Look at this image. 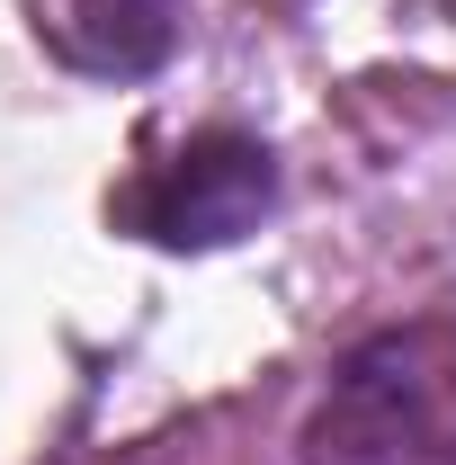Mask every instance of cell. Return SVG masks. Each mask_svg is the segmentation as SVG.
Returning <instances> with one entry per match:
<instances>
[{
    "label": "cell",
    "mask_w": 456,
    "mask_h": 465,
    "mask_svg": "<svg viewBox=\"0 0 456 465\" xmlns=\"http://www.w3.org/2000/svg\"><path fill=\"white\" fill-rule=\"evenodd\" d=\"M304 465H456V313H411L349 349L304 420Z\"/></svg>",
    "instance_id": "6da1fadb"
},
{
    "label": "cell",
    "mask_w": 456,
    "mask_h": 465,
    "mask_svg": "<svg viewBox=\"0 0 456 465\" xmlns=\"http://www.w3.org/2000/svg\"><path fill=\"white\" fill-rule=\"evenodd\" d=\"M278 206V162L260 134L242 125H197L171 162H144L108 197V215L162 251H215V242H242Z\"/></svg>",
    "instance_id": "7a4b0ae2"
}]
</instances>
